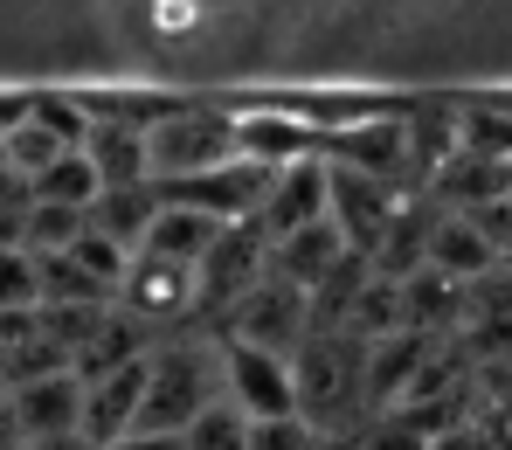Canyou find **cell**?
I'll list each match as a JSON object with an SVG mask.
<instances>
[{"label": "cell", "mask_w": 512, "mask_h": 450, "mask_svg": "<svg viewBox=\"0 0 512 450\" xmlns=\"http://www.w3.org/2000/svg\"><path fill=\"white\" fill-rule=\"evenodd\" d=\"M215 402H229V388H222V333L187 326V333L160 340V354L146 360V409H139V430H146V437H187Z\"/></svg>", "instance_id": "6da1fadb"}, {"label": "cell", "mask_w": 512, "mask_h": 450, "mask_svg": "<svg viewBox=\"0 0 512 450\" xmlns=\"http://www.w3.org/2000/svg\"><path fill=\"white\" fill-rule=\"evenodd\" d=\"M367 340L319 326L305 347H298V416L319 430V437H360L374 423V388H367Z\"/></svg>", "instance_id": "7a4b0ae2"}, {"label": "cell", "mask_w": 512, "mask_h": 450, "mask_svg": "<svg viewBox=\"0 0 512 450\" xmlns=\"http://www.w3.org/2000/svg\"><path fill=\"white\" fill-rule=\"evenodd\" d=\"M146 146H153V187L222 174V167L243 160V146H236V111H222V104H167V111L146 125Z\"/></svg>", "instance_id": "3957f363"}, {"label": "cell", "mask_w": 512, "mask_h": 450, "mask_svg": "<svg viewBox=\"0 0 512 450\" xmlns=\"http://www.w3.org/2000/svg\"><path fill=\"white\" fill-rule=\"evenodd\" d=\"M263 277H270V236H263L256 222H229V229L215 236V250L201 257V270H194L201 326H208V333H222V319L250 298Z\"/></svg>", "instance_id": "277c9868"}, {"label": "cell", "mask_w": 512, "mask_h": 450, "mask_svg": "<svg viewBox=\"0 0 512 450\" xmlns=\"http://www.w3.org/2000/svg\"><path fill=\"white\" fill-rule=\"evenodd\" d=\"M319 333V312H312V291L284 284L277 270L256 284L250 298L222 319V340H243V347H263V354H284L298 360V347Z\"/></svg>", "instance_id": "5b68a950"}, {"label": "cell", "mask_w": 512, "mask_h": 450, "mask_svg": "<svg viewBox=\"0 0 512 450\" xmlns=\"http://www.w3.org/2000/svg\"><path fill=\"white\" fill-rule=\"evenodd\" d=\"M326 160L346 167V174H367L395 194H423V174H416V146H409V118H360L326 139Z\"/></svg>", "instance_id": "8992f818"}, {"label": "cell", "mask_w": 512, "mask_h": 450, "mask_svg": "<svg viewBox=\"0 0 512 450\" xmlns=\"http://www.w3.org/2000/svg\"><path fill=\"white\" fill-rule=\"evenodd\" d=\"M319 222H333V160L326 153L270 174V194L256 208V229L270 236V250L291 243V236H305V229H319Z\"/></svg>", "instance_id": "52a82bcc"}, {"label": "cell", "mask_w": 512, "mask_h": 450, "mask_svg": "<svg viewBox=\"0 0 512 450\" xmlns=\"http://www.w3.org/2000/svg\"><path fill=\"white\" fill-rule=\"evenodd\" d=\"M14 395V437L28 450H49V444H70L84 437V374L77 367H56V374H35Z\"/></svg>", "instance_id": "ba28073f"}, {"label": "cell", "mask_w": 512, "mask_h": 450, "mask_svg": "<svg viewBox=\"0 0 512 450\" xmlns=\"http://www.w3.org/2000/svg\"><path fill=\"white\" fill-rule=\"evenodd\" d=\"M222 388L229 402L250 416V423H277V416H298V367L284 354H263L243 340H222Z\"/></svg>", "instance_id": "9c48e42d"}, {"label": "cell", "mask_w": 512, "mask_h": 450, "mask_svg": "<svg viewBox=\"0 0 512 450\" xmlns=\"http://www.w3.org/2000/svg\"><path fill=\"white\" fill-rule=\"evenodd\" d=\"M409 201H416V194H395V187H381V180L333 167V229L346 236V250L367 257V264H374V250L388 243V229H395V215H402Z\"/></svg>", "instance_id": "30bf717a"}, {"label": "cell", "mask_w": 512, "mask_h": 450, "mask_svg": "<svg viewBox=\"0 0 512 450\" xmlns=\"http://www.w3.org/2000/svg\"><path fill=\"white\" fill-rule=\"evenodd\" d=\"M139 409H146V360L84 381V444L90 450H118L132 430H139Z\"/></svg>", "instance_id": "8fae6325"}, {"label": "cell", "mask_w": 512, "mask_h": 450, "mask_svg": "<svg viewBox=\"0 0 512 450\" xmlns=\"http://www.w3.org/2000/svg\"><path fill=\"white\" fill-rule=\"evenodd\" d=\"M236 146H243V167L284 174V167L326 153V132H312L305 118H284V111H236Z\"/></svg>", "instance_id": "7c38bea8"}, {"label": "cell", "mask_w": 512, "mask_h": 450, "mask_svg": "<svg viewBox=\"0 0 512 450\" xmlns=\"http://www.w3.org/2000/svg\"><path fill=\"white\" fill-rule=\"evenodd\" d=\"M90 167L104 187H153V146H146V118L125 111H97L90 125Z\"/></svg>", "instance_id": "4fadbf2b"}, {"label": "cell", "mask_w": 512, "mask_h": 450, "mask_svg": "<svg viewBox=\"0 0 512 450\" xmlns=\"http://www.w3.org/2000/svg\"><path fill=\"white\" fill-rule=\"evenodd\" d=\"M506 264L499 250H492V236L471 222V215H450V208H436V236H429V270H443L450 284H478V277H492V270Z\"/></svg>", "instance_id": "5bb4252c"}, {"label": "cell", "mask_w": 512, "mask_h": 450, "mask_svg": "<svg viewBox=\"0 0 512 450\" xmlns=\"http://www.w3.org/2000/svg\"><path fill=\"white\" fill-rule=\"evenodd\" d=\"M346 264H353V250H346V236L333 229V222H319V229H305V236H291V243H277V250H270V270H277L284 284L312 291V298H319Z\"/></svg>", "instance_id": "9a60e30c"}, {"label": "cell", "mask_w": 512, "mask_h": 450, "mask_svg": "<svg viewBox=\"0 0 512 450\" xmlns=\"http://www.w3.org/2000/svg\"><path fill=\"white\" fill-rule=\"evenodd\" d=\"M160 187H104L97 194V208H90V229L104 236V243H118V250H146V236H153V222H160Z\"/></svg>", "instance_id": "2e32d148"}, {"label": "cell", "mask_w": 512, "mask_h": 450, "mask_svg": "<svg viewBox=\"0 0 512 450\" xmlns=\"http://www.w3.org/2000/svg\"><path fill=\"white\" fill-rule=\"evenodd\" d=\"M222 229H229V222H215V215H201V208H160V222H153V236H146L139 257H167V264H180V270H201V257L215 250Z\"/></svg>", "instance_id": "e0dca14e"}, {"label": "cell", "mask_w": 512, "mask_h": 450, "mask_svg": "<svg viewBox=\"0 0 512 450\" xmlns=\"http://www.w3.org/2000/svg\"><path fill=\"white\" fill-rule=\"evenodd\" d=\"M457 153L464 160L512 167V111H499V104H464L457 111Z\"/></svg>", "instance_id": "ac0fdd59"}, {"label": "cell", "mask_w": 512, "mask_h": 450, "mask_svg": "<svg viewBox=\"0 0 512 450\" xmlns=\"http://www.w3.org/2000/svg\"><path fill=\"white\" fill-rule=\"evenodd\" d=\"M70 153H77V146H63V139H56V132H49V125L35 118V104H28V118H21V125L7 132V167L28 180V187L49 174L56 160H70Z\"/></svg>", "instance_id": "d6986e66"}, {"label": "cell", "mask_w": 512, "mask_h": 450, "mask_svg": "<svg viewBox=\"0 0 512 450\" xmlns=\"http://www.w3.org/2000/svg\"><path fill=\"white\" fill-rule=\"evenodd\" d=\"M97 194H104V180L90 167V153H70V160H56L49 174L35 180V201H56V208H97Z\"/></svg>", "instance_id": "ffe728a7"}, {"label": "cell", "mask_w": 512, "mask_h": 450, "mask_svg": "<svg viewBox=\"0 0 512 450\" xmlns=\"http://www.w3.org/2000/svg\"><path fill=\"white\" fill-rule=\"evenodd\" d=\"M0 312H42V257L0 250Z\"/></svg>", "instance_id": "44dd1931"}, {"label": "cell", "mask_w": 512, "mask_h": 450, "mask_svg": "<svg viewBox=\"0 0 512 450\" xmlns=\"http://www.w3.org/2000/svg\"><path fill=\"white\" fill-rule=\"evenodd\" d=\"M250 430H256V423L236 409V402H215L180 444H187V450H250Z\"/></svg>", "instance_id": "7402d4cb"}, {"label": "cell", "mask_w": 512, "mask_h": 450, "mask_svg": "<svg viewBox=\"0 0 512 450\" xmlns=\"http://www.w3.org/2000/svg\"><path fill=\"white\" fill-rule=\"evenodd\" d=\"M70 264L84 270L90 284H104V291L118 298V284H125V270H132V250H118V243H104L97 229H84V243L70 250Z\"/></svg>", "instance_id": "603a6c76"}, {"label": "cell", "mask_w": 512, "mask_h": 450, "mask_svg": "<svg viewBox=\"0 0 512 450\" xmlns=\"http://www.w3.org/2000/svg\"><path fill=\"white\" fill-rule=\"evenodd\" d=\"M250 450H326V437L305 423V416H277V423H256Z\"/></svg>", "instance_id": "cb8c5ba5"}, {"label": "cell", "mask_w": 512, "mask_h": 450, "mask_svg": "<svg viewBox=\"0 0 512 450\" xmlns=\"http://www.w3.org/2000/svg\"><path fill=\"white\" fill-rule=\"evenodd\" d=\"M118 450H187V444H180V437H146V430H132Z\"/></svg>", "instance_id": "d4e9b609"}, {"label": "cell", "mask_w": 512, "mask_h": 450, "mask_svg": "<svg viewBox=\"0 0 512 450\" xmlns=\"http://www.w3.org/2000/svg\"><path fill=\"white\" fill-rule=\"evenodd\" d=\"M0 444H21V437H14V395H7V388H0Z\"/></svg>", "instance_id": "484cf974"}]
</instances>
